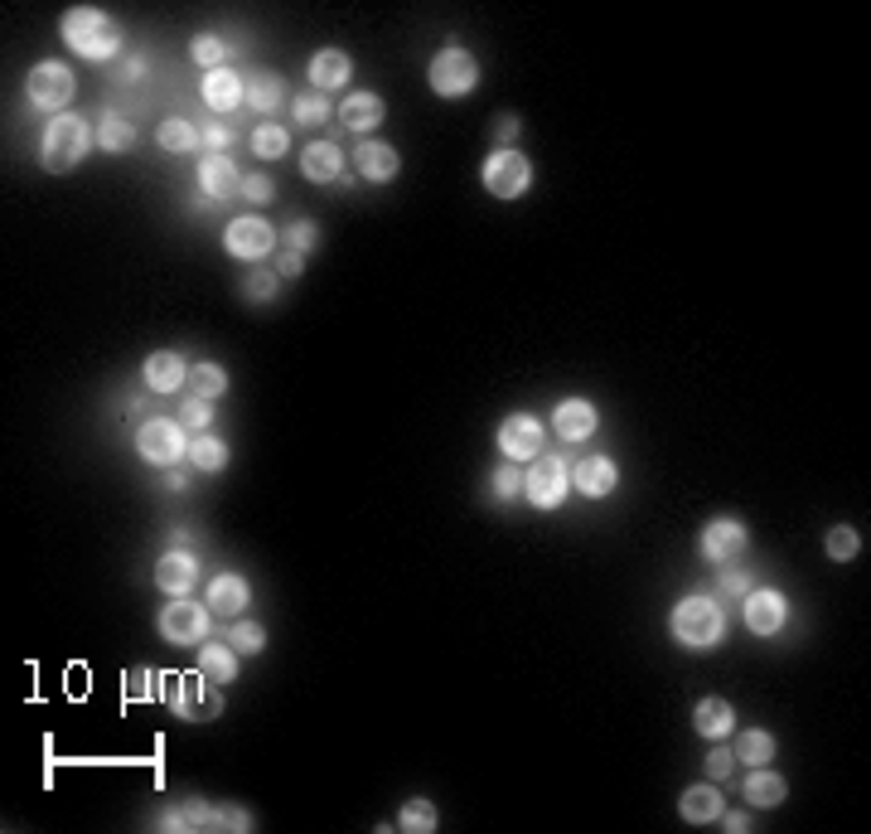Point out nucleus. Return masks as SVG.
Listing matches in <instances>:
<instances>
[{
    "label": "nucleus",
    "mask_w": 871,
    "mask_h": 834,
    "mask_svg": "<svg viewBox=\"0 0 871 834\" xmlns=\"http://www.w3.org/2000/svg\"><path fill=\"white\" fill-rule=\"evenodd\" d=\"M141 379H145L151 393H180L184 383H190V364H184L174 350H155V354H145Z\"/></svg>",
    "instance_id": "5701e85b"
},
{
    "label": "nucleus",
    "mask_w": 871,
    "mask_h": 834,
    "mask_svg": "<svg viewBox=\"0 0 871 834\" xmlns=\"http://www.w3.org/2000/svg\"><path fill=\"white\" fill-rule=\"evenodd\" d=\"M209 626H213V612H204V606L190 602V597L165 602V606H160V616H155V631L165 635L170 645H204Z\"/></svg>",
    "instance_id": "9d476101"
},
{
    "label": "nucleus",
    "mask_w": 871,
    "mask_h": 834,
    "mask_svg": "<svg viewBox=\"0 0 871 834\" xmlns=\"http://www.w3.org/2000/svg\"><path fill=\"white\" fill-rule=\"evenodd\" d=\"M281 98H286V88H281V78H272V73H252V78H243V102L252 112H276L281 108Z\"/></svg>",
    "instance_id": "473e14b6"
},
{
    "label": "nucleus",
    "mask_w": 871,
    "mask_h": 834,
    "mask_svg": "<svg viewBox=\"0 0 871 834\" xmlns=\"http://www.w3.org/2000/svg\"><path fill=\"white\" fill-rule=\"evenodd\" d=\"M73 92H78L73 69H63L59 59H44V63H34V69L24 73V98H30V108H39V112L59 117L73 102Z\"/></svg>",
    "instance_id": "6e6552de"
},
{
    "label": "nucleus",
    "mask_w": 871,
    "mask_h": 834,
    "mask_svg": "<svg viewBox=\"0 0 871 834\" xmlns=\"http://www.w3.org/2000/svg\"><path fill=\"white\" fill-rule=\"evenodd\" d=\"M668 631H673V641L682 651H712L721 641V631H727V612L712 597H682L673 606V616H668Z\"/></svg>",
    "instance_id": "20e7f679"
},
{
    "label": "nucleus",
    "mask_w": 871,
    "mask_h": 834,
    "mask_svg": "<svg viewBox=\"0 0 871 834\" xmlns=\"http://www.w3.org/2000/svg\"><path fill=\"white\" fill-rule=\"evenodd\" d=\"M311 88L315 92H334L348 83V73H354V63H348L344 49H320V54H311Z\"/></svg>",
    "instance_id": "cd10ccee"
},
{
    "label": "nucleus",
    "mask_w": 871,
    "mask_h": 834,
    "mask_svg": "<svg viewBox=\"0 0 871 834\" xmlns=\"http://www.w3.org/2000/svg\"><path fill=\"white\" fill-rule=\"evenodd\" d=\"M98 145H102L107 155H122V151H131V145H136V127H131L122 112H102V122H98Z\"/></svg>",
    "instance_id": "f704fd0d"
},
{
    "label": "nucleus",
    "mask_w": 871,
    "mask_h": 834,
    "mask_svg": "<svg viewBox=\"0 0 871 834\" xmlns=\"http://www.w3.org/2000/svg\"><path fill=\"white\" fill-rule=\"evenodd\" d=\"M717 820H721V825H727L731 834H746V830H750V815H741V811H721Z\"/></svg>",
    "instance_id": "6e6d98bb"
},
{
    "label": "nucleus",
    "mask_w": 871,
    "mask_h": 834,
    "mask_svg": "<svg viewBox=\"0 0 871 834\" xmlns=\"http://www.w3.org/2000/svg\"><path fill=\"white\" fill-rule=\"evenodd\" d=\"M122 694H126V704H151V699H160V670H151V665L126 670L122 674Z\"/></svg>",
    "instance_id": "c9c22d12"
},
{
    "label": "nucleus",
    "mask_w": 871,
    "mask_h": 834,
    "mask_svg": "<svg viewBox=\"0 0 871 834\" xmlns=\"http://www.w3.org/2000/svg\"><path fill=\"white\" fill-rule=\"evenodd\" d=\"M721 811H727V805H721L717 781L688 786V791H682V801H678V815L688 820V825H717V815H721Z\"/></svg>",
    "instance_id": "393cba45"
},
{
    "label": "nucleus",
    "mask_w": 871,
    "mask_h": 834,
    "mask_svg": "<svg viewBox=\"0 0 871 834\" xmlns=\"http://www.w3.org/2000/svg\"><path fill=\"white\" fill-rule=\"evenodd\" d=\"M567 485H571V466L561 456H533L528 475H523V495L538 510H557L567 500Z\"/></svg>",
    "instance_id": "f8f14e48"
},
{
    "label": "nucleus",
    "mask_w": 871,
    "mask_h": 834,
    "mask_svg": "<svg viewBox=\"0 0 871 834\" xmlns=\"http://www.w3.org/2000/svg\"><path fill=\"white\" fill-rule=\"evenodd\" d=\"M702 766H707V781H717V786H721V781L736 772V752H731V747H712Z\"/></svg>",
    "instance_id": "8fccbe9b"
},
{
    "label": "nucleus",
    "mask_w": 871,
    "mask_h": 834,
    "mask_svg": "<svg viewBox=\"0 0 871 834\" xmlns=\"http://www.w3.org/2000/svg\"><path fill=\"white\" fill-rule=\"evenodd\" d=\"M180 422H184V428H194V432H209V422H213L209 399H199V393H190V399L180 403Z\"/></svg>",
    "instance_id": "09e8293b"
},
{
    "label": "nucleus",
    "mask_w": 871,
    "mask_h": 834,
    "mask_svg": "<svg viewBox=\"0 0 871 834\" xmlns=\"http://www.w3.org/2000/svg\"><path fill=\"white\" fill-rule=\"evenodd\" d=\"M227 645H233L237 655H262V651H266V631L257 626V621L237 616L233 626H227Z\"/></svg>",
    "instance_id": "a19ab883"
},
{
    "label": "nucleus",
    "mask_w": 871,
    "mask_h": 834,
    "mask_svg": "<svg viewBox=\"0 0 871 834\" xmlns=\"http://www.w3.org/2000/svg\"><path fill=\"white\" fill-rule=\"evenodd\" d=\"M252 151L262 155V161H281V155L291 151V137H286V127H276V122H257L252 127Z\"/></svg>",
    "instance_id": "4c0bfd02"
},
{
    "label": "nucleus",
    "mask_w": 871,
    "mask_h": 834,
    "mask_svg": "<svg viewBox=\"0 0 871 834\" xmlns=\"http://www.w3.org/2000/svg\"><path fill=\"white\" fill-rule=\"evenodd\" d=\"M479 184H485L494 200H523L528 184H533L528 155L514 151V145H508V151H489L485 165H479Z\"/></svg>",
    "instance_id": "1a4fd4ad"
},
{
    "label": "nucleus",
    "mask_w": 871,
    "mask_h": 834,
    "mask_svg": "<svg viewBox=\"0 0 871 834\" xmlns=\"http://www.w3.org/2000/svg\"><path fill=\"white\" fill-rule=\"evenodd\" d=\"M199 137H204V145H209L213 155H223L227 145H233V127H227V122H204V131H199Z\"/></svg>",
    "instance_id": "603ef678"
},
{
    "label": "nucleus",
    "mask_w": 871,
    "mask_h": 834,
    "mask_svg": "<svg viewBox=\"0 0 871 834\" xmlns=\"http://www.w3.org/2000/svg\"><path fill=\"white\" fill-rule=\"evenodd\" d=\"M354 165H358V175H364L368 184H387V180H397L402 155H397L393 141H364L354 151Z\"/></svg>",
    "instance_id": "b1692460"
},
{
    "label": "nucleus",
    "mask_w": 871,
    "mask_h": 834,
    "mask_svg": "<svg viewBox=\"0 0 871 834\" xmlns=\"http://www.w3.org/2000/svg\"><path fill=\"white\" fill-rule=\"evenodd\" d=\"M397 825L407 830V834H436V825H440V811L426 796H417V801H407L397 811Z\"/></svg>",
    "instance_id": "e433bc0d"
},
{
    "label": "nucleus",
    "mask_w": 871,
    "mask_h": 834,
    "mask_svg": "<svg viewBox=\"0 0 871 834\" xmlns=\"http://www.w3.org/2000/svg\"><path fill=\"white\" fill-rule=\"evenodd\" d=\"M194 180L204 200H233V194H243V170L227 161V155H204Z\"/></svg>",
    "instance_id": "f3484780"
},
{
    "label": "nucleus",
    "mask_w": 871,
    "mask_h": 834,
    "mask_svg": "<svg viewBox=\"0 0 871 834\" xmlns=\"http://www.w3.org/2000/svg\"><path fill=\"white\" fill-rule=\"evenodd\" d=\"M199 674H204L209 684H219V690H223V684H233L237 680V651L227 641L223 645L204 641V651H199Z\"/></svg>",
    "instance_id": "c756f323"
},
{
    "label": "nucleus",
    "mask_w": 871,
    "mask_h": 834,
    "mask_svg": "<svg viewBox=\"0 0 871 834\" xmlns=\"http://www.w3.org/2000/svg\"><path fill=\"white\" fill-rule=\"evenodd\" d=\"M155 141H160V151H170V155H190L194 145H204L199 127L184 122V117H165V122L155 127Z\"/></svg>",
    "instance_id": "2f4dec72"
},
{
    "label": "nucleus",
    "mask_w": 871,
    "mask_h": 834,
    "mask_svg": "<svg viewBox=\"0 0 871 834\" xmlns=\"http://www.w3.org/2000/svg\"><path fill=\"white\" fill-rule=\"evenodd\" d=\"M489 490H494V500H514L518 490H523L518 461H504V466H494V475H489Z\"/></svg>",
    "instance_id": "49530a36"
},
{
    "label": "nucleus",
    "mask_w": 871,
    "mask_h": 834,
    "mask_svg": "<svg viewBox=\"0 0 871 834\" xmlns=\"http://www.w3.org/2000/svg\"><path fill=\"white\" fill-rule=\"evenodd\" d=\"M204 602H209L213 616H233L237 621V616L247 612V602H252V587H247L243 573H219V577H209Z\"/></svg>",
    "instance_id": "aec40b11"
},
{
    "label": "nucleus",
    "mask_w": 871,
    "mask_h": 834,
    "mask_svg": "<svg viewBox=\"0 0 871 834\" xmlns=\"http://www.w3.org/2000/svg\"><path fill=\"white\" fill-rule=\"evenodd\" d=\"M141 73H145V59H126L122 69H117V78H122V83H136Z\"/></svg>",
    "instance_id": "4d7b16f0"
},
{
    "label": "nucleus",
    "mask_w": 871,
    "mask_h": 834,
    "mask_svg": "<svg viewBox=\"0 0 871 834\" xmlns=\"http://www.w3.org/2000/svg\"><path fill=\"white\" fill-rule=\"evenodd\" d=\"M281 248H296V253H311V248H320V229H315L311 219L286 223V233H281Z\"/></svg>",
    "instance_id": "a18cd8bd"
},
{
    "label": "nucleus",
    "mask_w": 871,
    "mask_h": 834,
    "mask_svg": "<svg viewBox=\"0 0 871 834\" xmlns=\"http://www.w3.org/2000/svg\"><path fill=\"white\" fill-rule=\"evenodd\" d=\"M499 452L504 461H533L543 456V422L533 413H508L499 422Z\"/></svg>",
    "instance_id": "4468645a"
},
{
    "label": "nucleus",
    "mask_w": 871,
    "mask_h": 834,
    "mask_svg": "<svg viewBox=\"0 0 871 834\" xmlns=\"http://www.w3.org/2000/svg\"><path fill=\"white\" fill-rule=\"evenodd\" d=\"M518 131H523L518 117H499V127H494V151H508V145L518 141Z\"/></svg>",
    "instance_id": "864d4df0"
},
{
    "label": "nucleus",
    "mask_w": 871,
    "mask_h": 834,
    "mask_svg": "<svg viewBox=\"0 0 871 834\" xmlns=\"http://www.w3.org/2000/svg\"><path fill=\"white\" fill-rule=\"evenodd\" d=\"M301 175L311 184H344V151L334 141H311L301 151Z\"/></svg>",
    "instance_id": "412c9836"
},
{
    "label": "nucleus",
    "mask_w": 871,
    "mask_h": 834,
    "mask_svg": "<svg viewBox=\"0 0 871 834\" xmlns=\"http://www.w3.org/2000/svg\"><path fill=\"white\" fill-rule=\"evenodd\" d=\"M59 34H63V44L88 63H107V59L122 54V30H117V20L98 6H73L69 16H63Z\"/></svg>",
    "instance_id": "f257e3e1"
},
{
    "label": "nucleus",
    "mask_w": 871,
    "mask_h": 834,
    "mask_svg": "<svg viewBox=\"0 0 871 834\" xmlns=\"http://www.w3.org/2000/svg\"><path fill=\"white\" fill-rule=\"evenodd\" d=\"M190 393H199V399H219V393H227V374H223V364H209V360H199V364H190Z\"/></svg>",
    "instance_id": "58836bf2"
},
{
    "label": "nucleus",
    "mask_w": 871,
    "mask_h": 834,
    "mask_svg": "<svg viewBox=\"0 0 871 834\" xmlns=\"http://www.w3.org/2000/svg\"><path fill=\"white\" fill-rule=\"evenodd\" d=\"M136 456L145 466H180V461H190V436H184V422L180 418H145L136 428Z\"/></svg>",
    "instance_id": "39448f33"
},
{
    "label": "nucleus",
    "mask_w": 871,
    "mask_h": 834,
    "mask_svg": "<svg viewBox=\"0 0 871 834\" xmlns=\"http://www.w3.org/2000/svg\"><path fill=\"white\" fill-rule=\"evenodd\" d=\"M340 122L348 127V131H373V127H383V117H387V108H383V98L378 92H348V98L340 102Z\"/></svg>",
    "instance_id": "bb28decb"
},
{
    "label": "nucleus",
    "mask_w": 871,
    "mask_h": 834,
    "mask_svg": "<svg viewBox=\"0 0 871 834\" xmlns=\"http://www.w3.org/2000/svg\"><path fill=\"white\" fill-rule=\"evenodd\" d=\"M160 830H180V834H190V830H252V815L243 811V805H209V801H184V805H174V811H165L155 820Z\"/></svg>",
    "instance_id": "423d86ee"
},
{
    "label": "nucleus",
    "mask_w": 871,
    "mask_h": 834,
    "mask_svg": "<svg viewBox=\"0 0 871 834\" xmlns=\"http://www.w3.org/2000/svg\"><path fill=\"white\" fill-rule=\"evenodd\" d=\"M692 727L707 737V743H727L736 733V709L727 699H702V704L692 709Z\"/></svg>",
    "instance_id": "a878e982"
},
{
    "label": "nucleus",
    "mask_w": 871,
    "mask_h": 834,
    "mask_svg": "<svg viewBox=\"0 0 871 834\" xmlns=\"http://www.w3.org/2000/svg\"><path fill=\"white\" fill-rule=\"evenodd\" d=\"M717 587L727 592V597H736V602H741L746 592L756 587V582H750V573H746L741 563H721V573H717Z\"/></svg>",
    "instance_id": "de8ad7c7"
},
{
    "label": "nucleus",
    "mask_w": 871,
    "mask_h": 834,
    "mask_svg": "<svg viewBox=\"0 0 871 834\" xmlns=\"http://www.w3.org/2000/svg\"><path fill=\"white\" fill-rule=\"evenodd\" d=\"M731 752H736V762H746V766H770L774 752H780V743H774L766 727H746V733H736Z\"/></svg>",
    "instance_id": "7c9ffc66"
},
{
    "label": "nucleus",
    "mask_w": 871,
    "mask_h": 834,
    "mask_svg": "<svg viewBox=\"0 0 871 834\" xmlns=\"http://www.w3.org/2000/svg\"><path fill=\"white\" fill-rule=\"evenodd\" d=\"M160 704L184 723H204V719H219L223 713V694H219V684H209L199 670L194 674H160Z\"/></svg>",
    "instance_id": "7ed1b4c3"
},
{
    "label": "nucleus",
    "mask_w": 871,
    "mask_h": 834,
    "mask_svg": "<svg viewBox=\"0 0 871 834\" xmlns=\"http://www.w3.org/2000/svg\"><path fill=\"white\" fill-rule=\"evenodd\" d=\"M600 428V413L591 399H561L553 408V432L561 436V442H586Z\"/></svg>",
    "instance_id": "a211bd4d"
},
{
    "label": "nucleus",
    "mask_w": 871,
    "mask_h": 834,
    "mask_svg": "<svg viewBox=\"0 0 871 834\" xmlns=\"http://www.w3.org/2000/svg\"><path fill=\"white\" fill-rule=\"evenodd\" d=\"M155 587L165 592V597H190L199 587V559L190 549H165L155 559Z\"/></svg>",
    "instance_id": "dca6fc26"
},
{
    "label": "nucleus",
    "mask_w": 871,
    "mask_h": 834,
    "mask_svg": "<svg viewBox=\"0 0 871 834\" xmlns=\"http://www.w3.org/2000/svg\"><path fill=\"white\" fill-rule=\"evenodd\" d=\"M746 544H750V534H746V524L741 520H712L702 529V539H697V553H702L707 563H736L746 553Z\"/></svg>",
    "instance_id": "2eb2a0df"
},
{
    "label": "nucleus",
    "mask_w": 871,
    "mask_h": 834,
    "mask_svg": "<svg viewBox=\"0 0 871 834\" xmlns=\"http://www.w3.org/2000/svg\"><path fill=\"white\" fill-rule=\"evenodd\" d=\"M199 98H204V108H213L219 117L237 112L243 108V78H237V69H213L199 78Z\"/></svg>",
    "instance_id": "4be33fe9"
},
{
    "label": "nucleus",
    "mask_w": 871,
    "mask_h": 834,
    "mask_svg": "<svg viewBox=\"0 0 871 834\" xmlns=\"http://www.w3.org/2000/svg\"><path fill=\"white\" fill-rule=\"evenodd\" d=\"M426 83H432L436 98H470L479 88V63H475V54H465L450 39L446 49H436L432 69H426Z\"/></svg>",
    "instance_id": "0eeeda50"
},
{
    "label": "nucleus",
    "mask_w": 871,
    "mask_h": 834,
    "mask_svg": "<svg viewBox=\"0 0 871 834\" xmlns=\"http://www.w3.org/2000/svg\"><path fill=\"white\" fill-rule=\"evenodd\" d=\"M784 796H789V781L770 772V766H756L746 776V805H756V811H774V805H784Z\"/></svg>",
    "instance_id": "c85d7f7f"
},
{
    "label": "nucleus",
    "mask_w": 871,
    "mask_h": 834,
    "mask_svg": "<svg viewBox=\"0 0 871 834\" xmlns=\"http://www.w3.org/2000/svg\"><path fill=\"white\" fill-rule=\"evenodd\" d=\"M190 59L199 63L204 73H213V69H223V59H227V39H219V34H194L190 39Z\"/></svg>",
    "instance_id": "79ce46f5"
},
{
    "label": "nucleus",
    "mask_w": 871,
    "mask_h": 834,
    "mask_svg": "<svg viewBox=\"0 0 871 834\" xmlns=\"http://www.w3.org/2000/svg\"><path fill=\"white\" fill-rule=\"evenodd\" d=\"M291 117H296V127H320V122H330V102H325V92H301L296 102H291Z\"/></svg>",
    "instance_id": "37998d69"
},
{
    "label": "nucleus",
    "mask_w": 871,
    "mask_h": 834,
    "mask_svg": "<svg viewBox=\"0 0 871 834\" xmlns=\"http://www.w3.org/2000/svg\"><path fill=\"white\" fill-rule=\"evenodd\" d=\"M276 287H281L276 268H252V272L243 277V297H247V301H276Z\"/></svg>",
    "instance_id": "c03bdc74"
},
{
    "label": "nucleus",
    "mask_w": 871,
    "mask_h": 834,
    "mask_svg": "<svg viewBox=\"0 0 871 834\" xmlns=\"http://www.w3.org/2000/svg\"><path fill=\"white\" fill-rule=\"evenodd\" d=\"M741 616L750 635H780L789 621V597L780 587H750L741 597Z\"/></svg>",
    "instance_id": "ddd939ff"
},
{
    "label": "nucleus",
    "mask_w": 871,
    "mask_h": 834,
    "mask_svg": "<svg viewBox=\"0 0 871 834\" xmlns=\"http://www.w3.org/2000/svg\"><path fill=\"white\" fill-rule=\"evenodd\" d=\"M243 200H252V204H272V200H276V184L266 180V175H243Z\"/></svg>",
    "instance_id": "3c124183"
},
{
    "label": "nucleus",
    "mask_w": 871,
    "mask_h": 834,
    "mask_svg": "<svg viewBox=\"0 0 871 834\" xmlns=\"http://www.w3.org/2000/svg\"><path fill=\"white\" fill-rule=\"evenodd\" d=\"M223 248L237 262H262L276 253V229L262 214H243V219H227L223 229Z\"/></svg>",
    "instance_id": "9b49d317"
},
{
    "label": "nucleus",
    "mask_w": 871,
    "mask_h": 834,
    "mask_svg": "<svg viewBox=\"0 0 871 834\" xmlns=\"http://www.w3.org/2000/svg\"><path fill=\"white\" fill-rule=\"evenodd\" d=\"M571 485L581 490L586 500H606V495H615V485H620V466H615L610 456H581L571 466Z\"/></svg>",
    "instance_id": "6ab92c4d"
},
{
    "label": "nucleus",
    "mask_w": 871,
    "mask_h": 834,
    "mask_svg": "<svg viewBox=\"0 0 871 834\" xmlns=\"http://www.w3.org/2000/svg\"><path fill=\"white\" fill-rule=\"evenodd\" d=\"M92 145H98V131H88L83 117L59 112V117H49L44 137H39V165H44L49 175H69V170L88 161Z\"/></svg>",
    "instance_id": "f03ea898"
},
{
    "label": "nucleus",
    "mask_w": 871,
    "mask_h": 834,
    "mask_svg": "<svg viewBox=\"0 0 871 834\" xmlns=\"http://www.w3.org/2000/svg\"><path fill=\"white\" fill-rule=\"evenodd\" d=\"M276 277H301L305 272V253H296V248H281V258L272 262Z\"/></svg>",
    "instance_id": "5fc2aeb1"
},
{
    "label": "nucleus",
    "mask_w": 871,
    "mask_h": 834,
    "mask_svg": "<svg viewBox=\"0 0 871 834\" xmlns=\"http://www.w3.org/2000/svg\"><path fill=\"white\" fill-rule=\"evenodd\" d=\"M823 549H828V559H833V563H852L857 553H862V534H857L852 524H833L823 534Z\"/></svg>",
    "instance_id": "ea45409f"
},
{
    "label": "nucleus",
    "mask_w": 871,
    "mask_h": 834,
    "mask_svg": "<svg viewBox=\"0 0 871 834\" xmlns=\"http://www.w3.org/2000/svg\"><path fill=\"white\" fill-rule=\"evenodd\" d=\"M190 466L204 475H219L227 466V442H219L213 432H194L190 436Z\"/></svg>",
    "instance_id": "72a5a7b5"
}]
</instances>
